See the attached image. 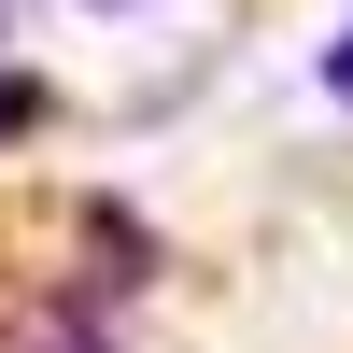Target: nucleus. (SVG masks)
<instances>
[{"instance_id": "1", "label": "nucleus", "mask_w": 353, "mask_h": 353, "mask_svg": "<svg viewBox=\"0 0 353 353\" xmlns=\"http://www.w3.org/2000/svg\"><path fill=\"white\" fill-rule=\"evenodd\" d=\"M14 128H43V85H14V71H0V141H14Z\"/></svg>"}, {"instance_id": "2", "label": "nucleus", "mask_w": 353, "mask_h": 353, "mask_svg": "<svg viewBox=\"0 0 353 353\" xmlns=\"http://www.w3.org/2000/svg\"><path fill=\"white\" fill-rule=\"evenodd\" d=\"M325 99L353 113V28H339V43H325Z\"/></svg>"}, {"instance_id": "3", "label": "nucleus", "mask_w": 353, "mask_h": 353, "mask_svg": "<svg viewBox=\"0 0 353 353\" xmlns=\"http://www.w3.org/2000/svg\"><path fill=\"white\" fill-rule=\"evenodd\" d=\"M57 353H113V339H99V325H57Z\"/></svg>"}, {"instance_id": "4", "label": "nucleus", "mask_w": 353, "mask_h": 353, "mask_svg": "<svg viewBox=\"0 0 353 353\" xmlns=\"http://www.w3.org/2000/svg\"><path fill=\"white\" fill-rule=\"evenodd\" d=\"M99 14H141V0H99Z\"/></svg>"}]
</instances>
